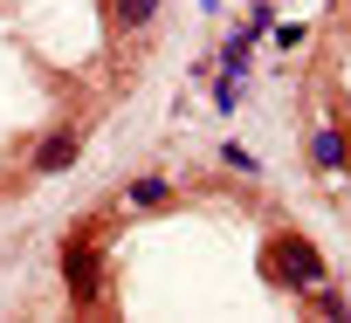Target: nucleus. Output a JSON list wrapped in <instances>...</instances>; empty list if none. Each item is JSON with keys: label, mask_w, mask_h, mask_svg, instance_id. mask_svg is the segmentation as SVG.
I'll return each mask as SVG.
<instances>
[{"label": "nucleus", "mask_w": 351, "mask_h": 323, "mask_svg": "<svg viewBox=\"0 0 351 323\" xmlns=\"http://www.w3.org/2000/svg\"><path fill=\"white\" fill-rule=\"evenodd\" d=\"M276 268H282L296 289H317V282H324V261H317V248H310L303 234H276Z\"/></svg>", "instance_id": "f257e3e1"}, {"label": "nucleus", "mask_w": 351, "mask_h": 323, "mask_svg": "<svg viewBox=\"0 0 351 323\" xmlns=\"http://www.w3.org/2000/svg\"><path fill=\"white\" fill-rule=\"evenodd\" d=\"M69 158H76V138H49V144L35 151V172H62Z\"/></svg>", "instance_id": "f03ea898"}, {"label": "nucleus", "mask_w": 351, "mask_h": 323, "mask_svg": "<svg viewBox=\"0 0 351 323\" xmlns=\"http://www.w3.org/2000/svg\"><path fill=\"white\" fill-rule=\"evenodd\" d=\"M310 158H317L324 172H337V166H344V138H337V131H317V138H310Z\"/></svg>", "instance_id": "7ed1b4c3"}, {"label": "nucleus", "mask_w": 351, "mask_h": 323, "mask_svg": "<svg viewBox=\"0 0 351 323\" xmlns=\"http://www.w3.org/2000/svg\"><path fill=\"white\" fill-rule=\"evenodd\" d=\"M158 0H117V28H145Z\"/></svg>", "instance_id": "20e7f679"}, {"label": "nucleus", "mask_w": 351, "mask_h": 323, "mask_svg": "<svg viewBox=\"0 0 351 323\" xmlns=\"http://www.w3.org/2000/svg\"><path fill=\"white\" fill-rule=\"evenodd\" d=\"M131 207H165V179H131Z\"/></svg>", "instance_id": "39448f33"}]
</instances>
